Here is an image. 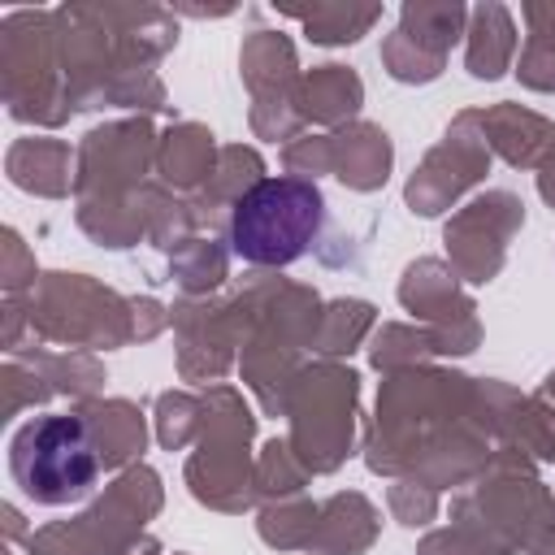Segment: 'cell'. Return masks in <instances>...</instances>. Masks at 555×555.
I'll return each instance as SVG.
<instances>
[{"label":"cell","mask_w":555,"mask_h":555,"mask_svg":"<svg viewBox=\"0 0 555 555\" xmlns=\"http://www.w3.org/2000/svg\"><path fill=\"white\" fill-rule=\"evenodd\" d=\"M325 225V195L317 182L273 173L251 182L230 208V247L247 264H295Z\"/></svg>","instance_id":"6da1fadb"},{"label":"cell","mask_w":555,"mask_h":555,"mask_svg":"<svg viewBox=\"0 0 555 555\" xmlns=\"http://www.w3.org/2000/svg\"><path fill=\"white\" fill-rule=\"evenodd\" d=\"M13 486L39 507L82 503L100 481V451L82 416L43 412L26 421L9 442Z\"/></svg>","instance_id":"7a4b0ae2"}]
</instances>
